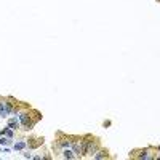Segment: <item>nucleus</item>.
<instances>
[{"instance_id":"3","label":"nucleus","mask_w":160,"mask_h":160,"mask_svg":"<svg viewBox=\"0 0 160 160\" xmlns=\"http://www.w3.org/2000/svg\"><path fill=\"white\" fill-rule=\"evenodd\" d=\"M11 99H2L0 98V117H8L11 115V114H18L19 109H18V101L16 103H10Z\"/></svg>"},{"instance_id":"2","label":"nucleus","mask_w":160,"mask_h":160,"mask_svg":"<svg viewBox=\"0 0 160 160\" xmlns=\"http://www.w3.org/2000/svg\"><path fill=\"white\" fill-rule=\"evenodd\" d=\"M18 120H19V123H21L22 130H26V131L32 130V128L35 127V123L38 122V119H32V115H30L27 111H19L18 112Z\"/></svg>"},{"instance_id":"10","label":"nucleus","mask_w":160,"mask_h":160,"mask_svg":"<svg viewBox=\"0 0 160 160\" xmlns=\"http://www.w3.org/2000/svg\"><path fill=\"white\" fill-rule=\"evenodd\" d=\"M11 142H13V138H8V136L2 134V138H0V144H2V146H11Z\"/></svg>"},{"instance_id":"8","label":"nucleus","mask_w":160,"mask_h":160,"mask_svg":"<svg viewBox=\"0 0 160 160\" xmlns=\"http://www.w3.org/2000/svg\"><path fill=\"white\" fill-rule=\"evenodd\" d=\"M61 157H63V159H77V157H75V154L72 152V149H69V147L61 151Z\"/></svg>"},{"instance_id":"5","label":"nucleus","mask_w":160,"mask_h":160,"mask_svg":"<svg viewBox=\"0 0 160 160\" xmlns=\"http://www.w3.org/2000/svg\"><path fill=\"white\" fill-rule=\"evenodd\" d=\"M56 146H58L61 151L71 147V138H69V136H63V138H59L58 141H56Z\"/></svg>"},{"instance_id":"1","label":"nucleus","mask_w":160,"mask_h":160,"mask_svg":"<svg viewBox=\"0 0 160 160\" xmlns=\"http://www.w3.org/2000/svg\"><path fill=\"white\" fill-rule=\"evenodd\" d=\"M82 144H83V157H93V154L98 151L99 139L86 134V136L82 138Z\"/></svg>"},{"instance_id":"4","label":"nucleus","mask_w":160,"mask_h":160,"mask_svg":"<svg viewBox=\"0 0 160 160\" xmlns=\"http://www.w3.org/2000/svg\"><path fill=\"white\" fill-rule=\"evenodd\" d=\"M71 149L75 154L77 159L83 157V144H82V138H71Z\"/></svg>"},{"instance_id":"13","label":"nucleus","mask_w":160,"mask_h":160,"mask_svg":"<svg viewBox=\"0 0 160 160\" xmlns=\"http://www.w3.org/2000/svg\"><path fill=\"white\" fill-rule=\"evenodd\" d=\"M26 146H27L26 141H19V142H16V144H15V149H16V151H22L24 147H26Z\"/></svg>"},{"instance_id":"6","label":"nucleus","mask_w":160,"mask_h":160,"mask_svg":"<svg viewBox=\"0 0 160 160\" xmlns=\"http://www.w3.org/2000/svg\"><path fill=\"white\" fill-rule=\"evenodd\" d=\"M40 144H43V138H32L27 141V146H29V149H35L38 147Z\"/></svg>"},{"instance_id":"11","label":"nucleus","mask_w":160,"mask_h":160,"mask_svg":"<svg viewBox=\"0 0 160 160\" xmlns=\"http://www.w3.org/2000/svg\"><path fill=\"white\" fill-rule=\"evenodd\" d=\"M2 134H5V136H8V138H13L15 130H11L10 127H7V128H3V130H2Z\"/></svg>"},{"instance_id":"7","label":"nucleus","mask_w":160,"mask_h":160,"mask_svg":"<svg viewBox=\"0 0 160 160\" xmlns=\"http://www.w3.org/2000/svg\"><path fill=\"white\" fill-rule=\"evenodd\" d=\"M93 159H109V152L107 151H104V149H99V151H96V152L93 154Z\"/></svg>"},{"instance_id":"9","label":"nucleus","mask_w":160,"mask_h":160,"mask_svg":"<svg viewBox=\"0 0 160 160\" xmlns=\"http://www.w3.org/2000/svg\"><path fill=\"white\" fill-rule=\"evenodd\" d=\"M19 125H21V123H19V120L16 119V117H13V119L8 120V127H10L11 130H15V131H16V130L19 128Z\"/></svg>"},{"instance_id":"12","label":"nucleus","mask_w":160,"mask_h":160,"mask_svg":"<svg viewBox=\"0 0 160 160\" xmlns=\"http://www.w3.org/2000/svg\"><path fill=\"white\" fill-rule=\"evenodd\" d=\"M138 159H152V155H149V151L146 149V151H141L139 152V155H136Z\"/></svg>"}]
</instances>
